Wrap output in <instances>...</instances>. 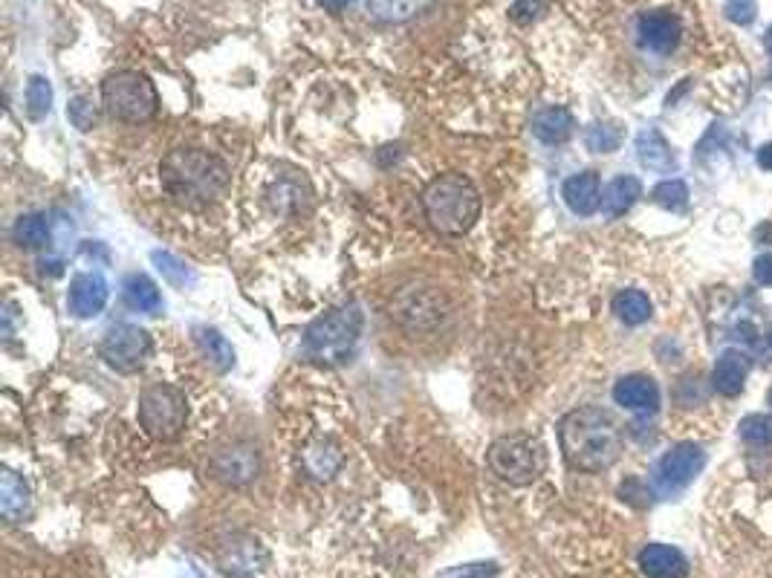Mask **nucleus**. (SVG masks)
<instances>
[{
	"instance_id": "nucleus-14",
	"label": "nucleus",
	"mask_w": 772,
	"mask_h": 578,
	"mask_svg": "<svg viewBox=\"0 0 772 578\" xmlns=\"http://www.w3.org/2000/svg\"><path fill=\"white\" fill-rule=\"evenodd\" d=\"M613 399H616V405H622L628 411L654 414L660 408V388H657V382L651 376L631 373V376H622L613 385Z\"/></svg>"
},
{
	"instance_id": "nucleus-36",
	"label": "nucleus",
	"mask_w": 772,
	"mask_h": 578,
	"mask_svg": "<svg viewBox=\"0 0 772 578\" xmlns=\"http://www.w3.org/2000/svg\"><path fill=\"white\" fill-rule=\"evenodd\" d=\"M723 15L732 24H738V27H749L758 18V3L755 0H726L723 3Z\"/></svg>"
},
{
	"instance_id": "nucleus-4",
	"label": "nucleus",
	"mask_w": 772,
	"mask_h": 578,
	"mask_svg": "<svg viewBox=\"0 0 772 578\" xmlns=\"http://www.w3.org/2000/svg\"><path fill=\"white\" fill-rule=\"evenodd\" d=\"M362 336V310L342 304L316 318L304 333V353L319 365H345L353 359Z\"/></svg>"
},
{
	"instance_id": "nucleus-30",
	"label": "nucleus",
	"mask_w": 772,
	"mask_h": 578,
	"mask_svg": "<svg viewBox=\"0 0 772 578\" xmlns=\"http://www.w3.org/2000/svg\"><path fill=\"white\" fill-rule=\"evenodd\" d=\"M651 200L666 211H686L689 209V185L683 180H666V183L654 185Z\"/></svg>"
},
{
	"instance_id": "nucleus-43",
	"label": "nucleus",
	"mask_w": 772,
	"mask_h": 578,
	"mask_svg": "<svg viewBox=\"0 0 772 578\" xmlns=\"http://www.w3.org/2000/svg\"><path fill=\"white\" fill-rule=\"evenodd\" d=\"M767 399H770V405H772V388H770V396H767Z\"/></svg>"
},
{
	"instance_id": "nucleus-20",
	"label": "nucleus",
	"mask_w": 772,
	"mask_h": 578,
	"mask_svg": "<svg viewBox=\"0 0 772 578\" xmlns=\"http://www.w3.org/2000/svg\"><path fill=\"white\" fill-rule=\"evenodd\" d=\"M746 373H749V359L741 350H723L712 370L715 391L723 396H738L744 391Z\"/></svg>"
},
{
	"instance_id": "nucleus-6",
	"label": "nucleus",
	"mask_w": 772,
	"mask_h": 578,
	"mask_svg": "<svg viewBox=\"0 0 772 578\" xmlns=\"http://www.w3.org/2000/svg\"><path fill=\"white\" fill-rule=\"evenodd\" d=\"M139 425L154 440H177L188 422L186 394L174 385H151L139 394Z\"/></svg>"
},
{
	"instance_id": "nucleus-40",
	"label": "nucleus",
	"mask_w": 772,
	"mask_h": 578,
	"mask_svg": "<svg viewBox=\"0 0 772 578\" xmlns=\"http://www.w3.org/2000/svg\"><path fill=\"white\" fill-rule=\"evenodd\" d=\"M350 3H353V0H321V6H324L327 12H342Z\"/></svg>"
},
{
	"instance_id": "nucleus-12",
	"label": "nucleus",
	"mask_w": 772,
	"mask_h": 578,
	"mask_svg": "<svg viewBox=\"0 0 772 578\" xmlns=\"http://www.w3.org/2000/svg\"><path fill=\"white\" fill-rule=\"evenodd\" d=\"M680 18L668 9H651L637 18V41L642 50L654 55H671L680 44Z\"/></svg>"
},
{
	"instance_id": "nucleus-26",
	"label": "nucleus",
	"mask_w": 772,
	"mask_h": 578,
	"mask_svg": "<svg viewBox=\"0 0 772 578\" xmlns=\"http://www.w3.org/2000/svg\"><path fill=\"white\" fill-rule=\"evenodd\" d=\"M12 237H15V243L24 246V249H41V246H47V243H50V220H47V214H38V211L21 214V217L15 220V226H12Z\"/></svg>"
},
{
	"instance_id": "nucleus-38",
	"label": "nucleus",
	"mask_w": 772,
	"mask_h": 578,
	"mask_svg": "<svg viewBox=\"0 0 772 578\" xmlns=\"http://www.w3.org/2000/svg\"><path fill=\"white\" fill-rule=\"evenodd\" d=\"M752 275H755V281H758V284L772 287V252L755 258V263H752Z\"/></svg>"
},
{
	"instance_id": "nucleus-11",
	"label": "nucleus",
	"mask_w": 772,
	"mask_h": 578,
	"mask_svg": "<svg viewBox=\"0 0 772 578\" xmlns=\"http://www.w3.org/2000/svg\"><path fill=\"white\" fill-rule=\"evenodd\" d=\"M212 474L223 486H249L261 474V454L252 443H229L214 451Z\"/></svg>"
},
{
	"instance_id": "nucleus-8",
	"label": "nucleus",
	"mask_w": 772,
	"mask_h": 578,
	"mask_svg": "<svg viewBox=\"0 0 772 578\" xmlns=\"http://www.w3.org/2000/svg\"><path fill=\"white\" fill-rule=\"evenodd\" d=\"M449 316H452V304L437 287L411 284L391 298V318H397L411 333H431L443 327V321Z\"/></svg>"
},
{
	"instance_id": "nucleus-28",
	"label": "nucleus",
	"mask_w": 772,
	"mask_h": 578,
	"mask_svg": "<svg viewBox=\"0 0 772 578\" xmlns=\"http://www.w3.org/2000/svg\"><path fill=\"white\" fill-rule=\"evenodd\" d=\"M625 142V131L616 122H593L585 131V145L593 154H613Z\"/></svg>"
},
{
	"instance_id": "nucleus-37",
	"label": "nucleus",
	"mask_w": 772,
	"mask_h": 578,
	"mask_svg": "<svg viewBox=\"0 0 772 578\" xmlns=\"http://www.w3.org/2000/svg\"><path fill=\"white\" fill-rule=\"evenodd\" d=\"M544 9H547L544 0H515V6L509 9V15H512V21H518V24H533V21L541 18Z\"/></svg>"
},
{
	"instance_id": "nucleus-19",
	"label": "nucleus",
	"mask_w": 772,
	"mask_h": 578,
	"mask_svg": "<svg viewBox=\"0 0 772 578\" xmlns=\"http://www.w3.org/2000/svg\"><path fill=\"white\" fill-rule=\"evenodd\" d=\"M573 131H576V119L567 107H541L533 116L535 139H541L544 145H561L573 136Z\"/></svg>"
},
{
	"instance_id": "nucleus-2",
	"label": "nucleus",
	"mask_w": 772,
	"mask_h": 578,
	"mask_svg": "<svg viewBox=\"0 0 772 578\" xmlns=\"http://www.w3.org/2000/svg\"><path fill=\"white\" fill-rule=\"evenodd\" d=\"M160 183L171 203L200 211L214 206L229 188V168L200 148H174L160 165Z\"/></svg>"
},
{
	"instance_id": "nucleus-25",
	"label": "nucleus",
	"mask_w": 772,
	"mask_h": 578,
	"mask_svg": "<svg viewBox=\"0 0 772 578\" xmlns=\"http://www.w3.org/2000/svg\"><path fill=\"white\" fill-rule=\"evenodd\" d=\"M613 313L622 324L639 327L651 318L654 307H651V298L642 289H622V292L613 295Z\"/></svg>"
},
{
	"instance_id": "nucleus-29",
	"label": "nucleus",
	"mask_w": 772,
	"mask_h": 578,
	"mask_svg": "<svg viewBox=\"0 0 772 578\" xmlns=\"http://www.w3.org/2000/svg\"><path fill=\"white\" fill-rule=\"evenodd\" d=\"M53 107V84L44 76H32L27 84V113L29 119H44Z\"/></svg>"
},
{
	"instance_id": "nucleus-9",
	"label": "nucleus",
	"mask_w": 772,
	"mask_h": 578,
	"mask_svg": "<svg viewBox=\"0 0 772 578\" xmlns=\"http://www.w3.org/2000/svg\"><path fill=\"white\" fill-rule=\"evenodd\" d=\"M151 336L148 330L136 327V324H113L105 333V339L99 344V353L107 365L119 373H136L145 368L148 356H151Z\"/></svg>"
},
{
	"instance_id": "nucleus-18",
	"label": "nucleus",
	"mask_w": 772,
	"mask_h": 578,
	"mask_svg": "<svg viewBox=\"0 0 772 578\" xmlns=\"http://www.w3.org/2000/svg\"><path fill=\"white\" fill-rule=\"evenodd\" d=\"M0 512L9 524H21L32 515V492L27 480L9 469H3L0 477Z\"/></svg>"
},
{
	"instance_id": "nucleus-15",
	"label": "nucleus",
	"mask_w": 772,
	"mask_h": 578,
	"mask_svg": "<svg viewBox=\"0 0 772 578\" xmlns=\"http://www.w3.org/2000/svg\"><path fill=\"white\" fill-rule=\"evenodd\" d=\"M561 197L567 203V209L579 217H590L596 214V209L602 206V180L596 171H582V174H573L570 180H564V188H561Z\"/></svg>"
},
{
	"instance_id": "nucleus-42",
	"label": "nucleus",
	"mask_w": 772,
	"mask_h": 578,
	"mask_svg": "<svg viewBox=\"0 0 772 578\" xmlns=\"http://www.w3.org/2000/svg\"><path fill=\"white\" fill-rule=\"evenodd\" d=\"M767 342H770V347H772V324H770V330H767Z\"/></svg>"
},
{
	"instance_id": "nucleus-34",
	"label": "nucleus",
	"mask_w": 772,
	"mask_h": 578,
	"mask_svg": "<svg viewBox=\"0 0 772 578\" xmlns=\"http://www.w3.org/2000/svg\"><path fill=\"white\" fill-rule=\"evenodd\" d=\"M269 203L281 214H293V211L301 209V185L295 180H281L269 191Z\"/></svg>"
},
{
	"instance_id": "nucleus-13",
	"label": "nucleus",
	"mask_w": 772,
	"mask_h": 578,
	"mask_svg": "<svg viewBox=\"0 0 772 578\" xmlns=\"http://www.w3.org/2000/svg\"><path fill=\"white\" fill-rule=\"evenodd\" d=\"M107 298H110V289H107L102 275L81 272V275H76V278L70 281L67 304H70V313L76 318L99 316V313L105 310Z\"/></svg>"
},
{
	"instance_id": "nucleus-5",
	"label": "nucleus",
	"mask_w": 772,
	"mask_h": 578,
	"mask_svg": "<svg viewBox=\"0 0 772 578\" xmlns=\"http://www.w3.org/2000/svg\"><path fill=\"white\" fill-rule=\"evenodd\" d=\"M102 105L113 119L139 125V122H148L157 116L160 99H157V87L145 73L119 70V73L107 76L102 84Z\"/></svg>"
},
{
	"instance_id": "nucleus-33",
	"label": "nucleus",
	"mask_w": 772,
	"mask_h": 578,
	"mask_svg": "<svg viewBox=\"0 0 772 578\" xmlns=\"http://www.w3.org/2000/svg\"><path fill=\"white\" fill-rule=\"evenodd\" d=\"M420 9V0H368V12L382 21H405Z\"/></svg>"
},
{
	"instance_id": "nucleus-32",
	"label": "nucleus",
	"mask_w": 772,
	"mask_h": 578,
	"mask_svg": "<svg viewBox=\"0 0 772 578\" xmlns=\"http://www.w3.org/2000/svg\"><path fill=\"white\" fill-rule=\"evenodd\" d=\"M741 440L755 448L772 446V417L770 414H749L741 420Z\"/></svg>"
},
{
	"instance_id": "nucleus-31",
	"label": "nucleus",
	"mask_w": 772,
	"mask_h": 578,
	"mask_svg": "<svg viewBox=\"0 0 772 578\" xmlns=\"http://www.w3.org/2000/svg\"><path fill=\"white\" fill-rule=\"evenodd\" d=\"M151 258H154L157 269H160L162 278H165L168 284H174V287H183V289L194 287V281H197V278H194V272H191L180 258H174L171 252H160V249H157Z\"/></svg>"
},
{
	"instance_id": "nucleus-21",
	"label": "nucleus",
	"mask_w": 772,
	"mask_h": 578,
	"mask_svg": "<svg viewBox=\"0 0 772 578\" xmlns=\"http://www.w3.org/2000/svg\"><path fill=\"white\" fill-rule=\"evenodd\" d=\"M637 157L642 162V168L648 171H657V174H668L677 168V159H674V151L666 142V136L657 131V128H645V131L637 136Z\"/></svg>"
},
{
	"instance_id": "nucleus-39",
	"label": "nucleus",
	"mask_w": 772,
	"mask_h": 578,
	"mask_svg": "<svg viewBox=\"0 0 772 578\" xmlns=\"http://www.w3.org/2000/svg\"><path fill=\"white\" fill-rule=\"evenodd\" d=\"M758 165H761L764 171H772V142L758 148Z\"/></svg>"
},
{
	"instance_id": "nucleus-22",
	"label": "nucleus",
	"mask_w": 772,
	"mask_h": 578,
	"mask_svg": "<svg viewBox=\"0 0 772 578\" xmlns=\"http://www.w3.org/2000/svg\"><path fill=\"white\" fill-rule=\"evenodd\" d=\"M642 197V183L631 174H622V177H613L608 188L602 191V211L605 217H622L628 211L637 206V200Z\"/></svg>"
},
{
	"instance_id": "nucleus-41",
	"label": "nucleus",
	"mask_w": 772,
	"mask_h": 578,
	"mask_svg": "<svg viewBox=\"0 0 772 578\" xmlns=\"http://www.w3.org/2000/svg\"><path fill=\"white\" fill-rule=\"evenodd\" d=\"M764 44H767V53L772 55V27L767 29V38H764Z\"/></svg>"
},
{
	"instance_id": "nucleus-27",
	"label": "nucleus",
	"mask_w": 772,
	"mask_h": 578,
	"mask_svg": "<svg viewBox=\"0 0 772 578\" xmlns=\"http://www.w3.org/2000/svg\"><path fill=\"white\" fill-rule=\"evenodd\" d=\"M339 466H342L339 448L324 443V440L313 443V446L304 451V469L313 474L316 480H330L333 474L339 472Z\"/></svg>"
},
{
	"instance_id": "nucleus-24",
	"label": "nucleus",
	"mask_w": 772,
	"mask_h": 578,
	"mask_svg": "<svg viewBox=\"0 0 772 578\" xmlns=\"http://www.w3.org/2000/svg\"><path fill=\"white\" fill-rule=\"evenodd\" d=\"M122 295H125V304H128L131 310L148 313V316H157L162 310L160 287H157L148 275H142V272H134V275L125 278Z\"/></svg>"
},
{
	"instance_id": "nucleus-23",
	"label": "nucleus",
	"mask_w": 772,
	"mask_h": 578,
	"mask_svg": "<svg viewBox=\"0 0 772 578\" xmlns=\"http://www.w3.org/2000/svg\"><path fill=\"white\" fill-rule=\"evenodd\" d=\"M194 344L200 347L203 359L212 365L214 370L226 373V370L235 368V347L226 342V336L214 327H194Z\"/></svg>"
},
{
	"instance_id": "nucleus-35",
	"label": "nucleus",
	"mask_w": 772,
	"mask_h": 578,
	"mask_svg": "<svg viewBox=\"0 0 772 578\" xmlns=\"http://www.w3.org/2000/svg\"><path fill=\"white\" fill-rule=\"evenodd\" d=\"M67 116H70V122L79 131H93V125H96V105L87 96H76L70 102V107H67Z\"/></svg>"
},
{
	"instance_id": "nucleus-3",
	"label": "nucleus",
	"mask_w": 772,
	"mask_h": 578,
	"mask_svg": "<svg viewBox=\"0 0 772 578\" xmlns=\"http://www.w3.org/2000/svg\"><path fill=\"white\" fill-rule=\"evenodd\" d=\"M423 214L440 235H466L480 217L478 188L457 171L440 174L423 191Z\"/></svg>"
},
{
	"instance_id": "nucleus-16",
	"label": "nucleus",
	"mask_w": 772,
	"mask_h": 578,
	"mask_svg": "<svg viewBox=\"0 0 772 578\" xmlns=\"http://www.w3.org/2000/svg\"><path fill=\"white\" fill-rule=\"evenodd\" d=\"M267 564V550L252 538H235L220 552V567L229 576H255Z\"/></svg>"
},
{
	"instance_id": "nucleus-1",
	"label": "nucleus",
	"mask_w": 772,
	"mask_h": 578,
	"mask_svg": "<svg viewBox=\"0 0 772 578\" xmlns=\"http://www.w3.org/2000/svg\"><path fill=\"white\" fill-rule=\"evenodd\" d=\"M559 446L564 460L576 472H608L622 457V431L602 408H576L559 422Z\"/></svg>"
},
{
	"instance_id": "nucleus-17",
	"label": "nucleus",
	"mask_w": 772,
	"mask_h": 578,
	"mask_svg": "<svg viewBox=\"0 0 772 578\" xmlns=\"http://www.w3.org/2000/svg\"><path fill=\"white\" fill-rule=\"evenodd\" d=\"M639 570L648 578H686L689 561L677 547L668 544H648L639 552Z\"/></svg>"
},
{
	"instance_id": "nucleus-7",
	"label": "nucleus",
	"mask_w": 772,
	"mask_h": 578,
	"mask_svg": "<svg viewBox=\"0 0 772 578\" xmlns=\"http://www.w3.org/2000/svg\"><path fill=\"white\" fill-rule=\"evenodd\" d=\"M486 463L492 474L509 486H530L544 466L538 443H533L524 434H509V437L495 440L486 451Z\"/></svg>"
},
{
	"instance_id": "nucleus-10",
	"label": "nucleus",
	"mask_w": 772,
	"mask_h": 578,
	"mask_svg": "<svg viewBox=\"0 0 772 578\" xmlns=\"http://www.w3.org/2000/svg\"><path fill=\"white\" fill-rule=\"evenodd\" d=\"M706 466V451L697 443H677L654 466V489L660 495H677L692 483Z\"/></svg>"
}]
</instances>
